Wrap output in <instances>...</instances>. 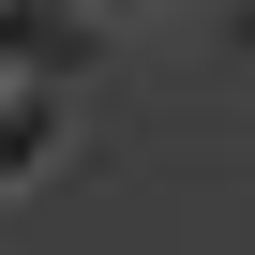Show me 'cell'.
Segmentation results:
<instances>
[{"label":"cell","instance_id":"2","mask_svg":"<svg viewBox=\"0 0 255 255\" xmlns=\"http://www.w3.org/2000/svg\"><path fill=\"white\" fill-rule=\"evenodd\" d=\"M60 150H75V90L60 75H0V195H30Z\"/></svg>","mask_w":255,"mask_h":255},{"label":"cell","instance_id":"3","mask_svg":"<svg viewBox=\"0 0 255 255\" xmlns=\"http://www.w3.org/2000/svg\"><path fill=\"white\" fill-rule=\"evenodd\" d=\"M225 30H240V45H255V0H225Z\"/></svg>","mask_w":255,"mask_h":255},{"label":"cell","instance_id":"1","mask_svg":"<svg viewBox=\"0 0 255 255\" xmlns=\"http://www.w3.org/2000/svg\"><path fill=\"white\" fill-rule=\"evenodd\" d=\"M105 60V15H90V0H0V75H90Z\"/></svg>","mask_w":255,"mask_h":255}]
</instances>
